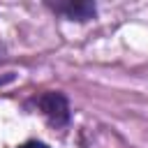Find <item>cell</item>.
I'll return each instance as SVG.
<instances>
[{"label":"cell","mask_w":148,"mask_h":148,"mask_svg":"<svg viewBox=\"0 0 148 148\" xmlns=\"http://www.w3.org/2000/svg\"><path fill=\"white\" fill-rule=\"evenodd\" d=\"M18 148H49V146L42 143V141H25V143H21Z\"/></svg>","instance_id":"cell-3"},{"label":"cell","mask_w":148,"mask_h":148,"mask_svg":"<svg viewBox=\"0 0 148 148\" xmlns=\"http://www.w3.org/2000/svg\"><path fill=\"white\" fill-rule=\"evenodd\" d=\"M37 109L46 116V120L56 127H65L69 123V102L62 92H44L35 99Z\"/></svg>","instance_id":"cell-1"},{"label":"cell","mask_w":148,"mask_h":148,"mask_svg":"<svg viewBox=\"0 0 148 148\" xmlns=\"http://www.w3.org/2000/svg\"><path fill=\"white\" fill-rule=\"evenodd\" d=\"M0 58H2V46H0Z\"/></svg>","instance_id":"cell-4"},{"label":"cell","mask_w":148,"mask_h":148,"mask_svg":"<svg viewBox=\"0 0 148 148\" xmlns=\"http://www.w3.org/2000/svg\"><path fill=\"white\" fill-rule=\"evenodd\" d=\"M49 7L69 21H90L95 16V5L88 0H60V2H49Z\"/></svg>","instance_id":"cell-2"}]
</instances>
